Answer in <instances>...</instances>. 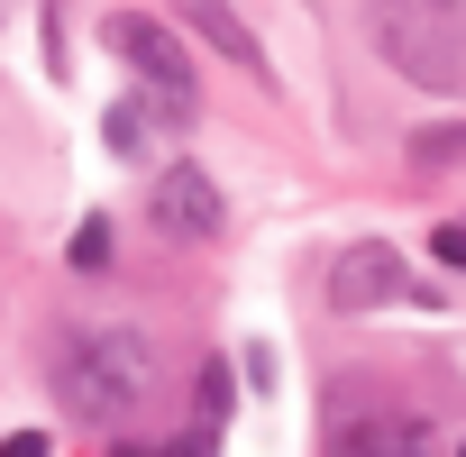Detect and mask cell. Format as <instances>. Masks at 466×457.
I'll return each instance as SVG.
<instances>
[{"mask_svg":"<svg viewBox=\"0 0 466 457\" xmlns=\"http://www.w3.org/2000/svg\"><path fill=\"white\" fill-rule=\"evenodd\" d=\"M56 402L74 421H128L137 402H156L165 366H156V339L147 330H65L56 348Z\"/></svg>","mask_w":466,"mask_h":457,"instance_id":"obj_1","label":"cell"},{"mask_svg":"<svg viewBox=\"0 0 466 457\" xmlns=\"http://www.w3.org/2000/svg\"><path fill=\"white\" fill-rule=\"evenodd\" d=\"M375 46L402 83L466 101V0H375Z\"/></svg>","mask_w":466,"mask_h":457,"instance_id":"obj_2","label":"cell"},{"mask_svg":"<svg viewBox=\"0 0 466 457\" xmlns=\"http://www.w3.org/2000/svg\"><path fill=\"white\" fill-rule=\"evenodd\" d=\"M320 457H439V421H430L420 402H402V393L339 384V393H329Z\"/></svg>","mask_w":466,"mask_h":457,"instance_id":"obj_3","label":"cell"},{"mask_svg":"<svg viewBox=\"0 0 466 457\" xmlns=\"http://www.w3.org/2000/svg\"><path fill=\"white\" fill-rule=\"evenodd\" d=\"M448 311V293L439 284H411V266H402V248H384V239H357V248H339V266H329V311L339 320H366V311Z\"/></svg>","mask_w":466,"mask_h":457,"instance_id":"obj_4","label":"cell"},{"mask_svg":"<svg viewBox=\"0 0 466 457\" xmlns=\"http://www.w3.org/2000/svg\"><path fill=\"white\" fill-rule=\"evenodd\" d=\"M101 46H110V56H119V65H128L147 92L201 101V92H192V56H183V37H174L156 10H110V19H101Z\"/></svg>","mask_w":466,"mask_h":457,"instance_id":"obj_5","label":"cell"},{"mask_svg":"<svg viewBox=\"0 0 466 457\" xmlns=\"http://www.w3.org/2000/svg\"><path fill=\"white\" fill-rule=\"evenodd\" d=\"M147 219H156V239H174V248H219L228 239V201H219V183L201 165H165Z\"/></svg>","mask_w":466,"mask_h":457,"instance_id":"obj_6","label":"cell"},{"mask_svg":"<svg viewBox=\"0 0 466 457\" xmlns=\"http://www.w3.org/2000/svg\"><path fill=\"white\" fill-rule=\"evenodd\" d=\"M174 19L210 46V56H228V65H238L248 83H275V65H266V46H257V28L238 19V10H228V0H174Z\"/></svg>","mask_w":466,"mask_h":457,"instance_id":"obj_7","label":"cell"},{"mask_svg":"<svg viewBox=\"0 0 466 457\" xmlns=\"http://www.w3.org/2000/svg\"><path fill=\"white\" fill-rule=\"evenodd\" d=\"M147 128H156V119H147V101H137V92L101 110V147H110V156H128V165L147 156Z\"/></svg>","mask_w":466,"mask_h":457,"instance_id":"obj_8","label":"cell"},{"mask_svg":"<svg viewBox=\"0 0 466 457\" xmlns=\"http://www.w3.org/2000/svg\"><path fill=\"white\" fill-rule=\"evenodd\" d=\"M411 165L430 174V165H466V119H430V128H411Z\"/></svg>","mask_w":466,"mask_h":457,"instance_id":"obj_9","label":"cell"},{"mask_svg":"<svg viewBox=\"0 0 466 457\" xmlns=\"http://www.w3.org/2000/svg\"><path fill=\"white\" fill-rule=\"evenodd\" d=\"M210 448H219V430H201V421L183 439H110V457H210Z\"/></svg>","mask_w":466,"mask_h":457,"instance_id":"obj_10","label":"cell"},{"mask_svg":"<svg viewBox=\"0 0 466 457\" xmlns=\"http://www.w3.org/2000/svg\"><path fill=\"white\" fill-rule=\"evenodd\" d=\"M65 257H74V275H101V266H110V219H101V210H83V228H74Z\"/></svg>","mask_w":466,"mask_h":457,"instance_id":"obj_11","label":"cell"},{"mask_svg":"<svg viewBox=\"0 0 466 457\" xmlns=\"http://www.w3.org/2000/svg\"><path fill=\"white\" fill-rule=\"evenodd\" d=\"M228 402H238V375H228V357H210V366H201V430H219Z\"/></svg>","mask_w":466,"mask_h":457,"instance_id":"obj_12","label":"cell"},{"mask_svg":"<svg viewBox=\"0 0 466 457\" xmlns=\"http://www.w3.org/2000/svg\"><path fill=\"white\" fill-rule=\"evenodd\" d=\"M430 257H439L448 275H466V219H439V228H430Z\"/></svg>","mask_w":466,"mask_h":457,"instance_id":"obj_13","label":"cell"},{"mask_svg":"<svg viewBox=\"0 0 466 457\" xmlns=\"http://www.w3.org/2000/svg\"><path fill=\"white\" fill-rule=\"evenodd\" d=\"M0 457H46V430H10V439H0Z\"/></svg>","mask_w":466,"mask_h":457,"instance_id":"obj_14","label":"cell"},{"mask_svg":"<svg viewBox=\"0 0 466 457\" xmlns=\"http://www.w3.org/2000/svg\"><path fill=\"white\" fill-rule=\"evenodd\" d=\"M457 457H466V430H457Z\"/></svg>","mask_w":466,"mask_h":457,"instance_id":"obj_15","label":"cell"}]
</instances>
